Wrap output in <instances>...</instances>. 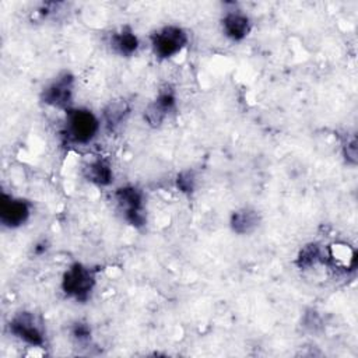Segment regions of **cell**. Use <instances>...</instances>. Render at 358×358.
Instances as JSON below:
<instances>
[{"instance_id":"6da1fadb","label":"cell","mask_w":358,"mask_h":358,"mask_svg":"<svg viewBox=\"0 0 358 358\" xmlns=\"http://www.w3.org/2000/svg\"><path fill=\"white\" fill-rule=\"evenodd\" d=\"M101 130V120L87 108H70L66 110L64 137L76 145H88Z\"/></svg>"},{"instance_id":"7a4b0ae2","label":"cell","mask_w":358,"mask_h":358,"mask_svg":"<svg viewBox=\"0 0 358 358\" xmlns=\"http://www.w3.org/2000/svg\"><path fill=\"white\" fill-rule=\"evenodd\" d=\"M96 285V273L94 268L83 263H73L63 273L62 277V291L63 294L74 299L76 302H87L91 298V294Z\"/></svg>"},{"instance_id":"3957f363","label":"cell","mask_w":358,"mask_h":358,"mask_svg":"<svg viewBox=\"0 0 358 358\" xmlns=\"http://www.w3.org/2000/svg\"><path fill=\"white\" fill-rule=\"evenodd\" d=\"M151 48L155 57L168 60L179 55L189 43V34L179 25H165L151 35Z\"/></svg>"},{"instance_id":"277c9868","label":"cell","mask_w":358,"mask_h":358,"mask_svg":"<svg viewBox=\"0 0 358 358\" xmlns=\"http://www.w3.org/2000/svg\"><path fill=\"white\" fill-rule=\"evenodd\" d=\"M115 199L123 213L124 220L134 228H143L147 222L143 192L133 185L120 186L115 192Z\"/></svg>"},{"instance_id":"5b68a950","label":"cell","mask_w":358,"mask_h":358,"mask_svg":"<svg viewBox=\"0 0 358 358\" xmlns=\"http://www.w3.org/2000/svg\"><path fill=\"white\" fill-rule=\"evenodd\" d=\"M73 88L74 76L70 71H62L42 90L41 99L45 105L66 112L73 108Z\"/></svg>"},{"instance_id":"8992f818","label":"cell","mask_w":358,"mask_h":358,"mask_svg":"<svg viewBox=\"0 0 358 358\" xmlns=\"http://www.w3.org/2000/svg\"><path fill=\"white\" fill-rule=\"evenodd\" d=\"M10 333L29 347H43L45 334L35 315L28 310L15 313L8 322Z\"/></svg>"},{"instance_id":"52a82bcc","label":"cell","mask_w":358,"mask_h":358,"mask_svg":"<svg viewBox=\"0 0 358 358\" xmlns=\"http://www.w3.org/2000/svg\"><path fill=\"white\" fill-rule=\"evenodd\" d=\"M32 204L21 197L1 193L0 197V224L4 228L15 229L22 227L31 217Z\"/></svg>"},{"instance_id":"ba28073f","label":"cell","mask_w":358,"mask_h":358,"mask_svg":"<svg viewBox=\"0 0 358 358\" xmlns=\"http://www.w3.org/2000/svg\"><path fill=\"white\" fill-rule=\"evenodd\" d=\"M176 108V95L171 87H164L158 91L154 101L144 109V119L152 127H159L168 115Z\"/></svg>"},{"instance_id":"9c48e42d","label":"cell","mask_w":358,"mask_h":358,"mask_svg":"<svg viewBox=\"0 0 358 358\" xmlns=\"http://www.w3.org/2000/svg\"><path fill=\"white\" fill-rule=\"evenodd\" d=\"M221 29L228 39L234 42H241L249 35L252 29V22L243 11L232 8L224 13L221 18Z\"/></svg>"},{"instance_id":"30bf717a","label":"cell","mask_w":358,"mask_h":358,"mask_svg":"<svg viewBox=\"0 0 358 358\" xmlns=\"http://www.w3.org/2000/svg\"><path fill=\"white\" fill-rule=\"evenodd\" d=\"M109 45L112 50L119 56L130 57L138 50L140 41L136 32L129 25H124L120 29L112 32L109 38Z\"/></svg>"},{"instance_id":"8fae6325","label":"cell","mask_w":358,"mask_h":358,"mask_svg":"<svg viewBox=\"0 0 358 358\" xmlns=\"http://www.w3.org/2000/svg\"><path fill=\"white\" fill-rule=\"evenodd\" d=\"M260 225V214L250 207L235 210L229 217V227L236 235H249Z\"/></svg>"},{"instance_id":"7c38bea8","label":"cell","mask_w":358,"mask_h":358,"mask_svg":"<svg viewBox=\"0 0 358 358\" xmlns=\"http://www.w3.org/2000/svg\"><path fill=\"white\" fill-rule=\"evenodd\" d=\"M84 178L96 186H109L113 182V169L110 164L101 157L90 159L83 168Z\"/></svg>"},{"instance_id":"4fadbf2b","label":"cell","mask_w":358,"mask_h":358,"mask_svg":"<svg viewBox=\"0 0 358 358\" xmlns=\"http://www.w3.org/2000/svg\"><path fill=\"white\" fill-rule=\"evenodd\" d=\"M327 264L334 266L337 270L350 271L357 267V253L350 245H333L327 248Z\"/></svg>"},{"instance_id":"5bb4252c","label":"cell","mask_w":358,"mask_h":358,"mask_svg":"<svg viewBox=\"0 0 358 358\" xmlns=\"http://www.w3.org/2000/svg\"><path fill=\"white\" fill-rule=\"evenodd\" d=\"M130 106L123 99L110 101L102 110V120L108 130H116L127 119Z\"/></svg>"},{"instance_id":"9a60e30c","label":"cell","mask_w":358,"mask_h":358,"mask_svg":"<svg viewBox=\"0 0 358 358\" xmlns=\"http://www.w3.org/2000/svg\"><path fill=\"white\" fill-rule=\"evenodd\" d=\"M295 263L299 268L303 270L312 268L317 264H324L327 263V249L319 243H308L299 250Z\"/></svg>"},{"instance_id":"2e32d148","label":"cell","mask_w":358,"mask_h":358,"mask_svg":"<svg viewBox=\"0 0 358 358\" xmlns=\"http://www.w3.org/2000/svg\"><path fill=\"white\" fill-rule=\"evenodd\" d=\"M196 182H197L196 173L192 169H185V171L179 172L175 179V185H176L178 190L185 194H190L194 192Z\"/></svg>"},{"instance_id":"e0dca14e","label":"cell","mask_w":358,"mask_h":358,"mask_svg":"<svg viewBox=\"0 0 358 358\" xmlns=\"http://www.w3.org/2000/svg\"><path fill=\"white\" fill-rule=\"evenodd\" d=\"M71 337L78 344H87L91 340V327L85 322H76L71 326Z\"/></svg>"},{"instance_id":"ac0fdd59","label":"cell","mask_w":358,"mask_h":358,"mask_svg":"<svg viewBox=\"0 0 358 358\" xmlns=\"http://www.w3.org/2000/svg\"><path fill=\"white\" fill-rule=\"evenodd\" d=\"M343 154L348 164H351V165L357 164V138L354 134L345 140V143L343 145Z\"/></svg>"},{"instance_id":"d6986e66","label":"cell","mask_w":358,"mask_h":358,"mask_svg":"<svg viewBox=\"0 0 358 358\" xmlns=\"http://www.w3.org/2000/svg\"><path fill=\"white\" fill-rule=\"evenodd\" d=\"M48 249H49V243H48V241L42 239V241H38V242L34 245L32 252H34V255H35V256H42V255H45V253L48 252Z\"/></svg>"}]
</instances>
